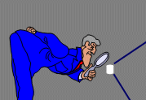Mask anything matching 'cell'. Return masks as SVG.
Here are the masks:
<instances>
[{
	"label": "cell",
	"instance_id": "obj_1",
	"mask_svg": "<svg viewBox=\"0 0 146 100\" xmlns=\"http://www.w3.org/2000/svg\"><path fill=\"white\" fill-rule=\"evenodd\" d=\"M107 57H108V54H104L103 55H101L99 59H97V61H96V65H100L102 63H104L105 60H106V59H107Z\"/></svg>",
	"mask_w": 146,
	"mask_h": 100
},
{
	"label": "cell",
	"instance_id": "obj_2",
	"mask_svg": "<svg viewBox=\"0 0 146 100\" xmlns=\"http://www.w3.org/2000/svg\"><path fill=\"white\" fill-rule=\"evenodd\" d=\"M107 72L108 73H113V65L107 66Z\"/></svg>",
	"mask_w": 146,
	"mask_h": 100
}]
</instances>
